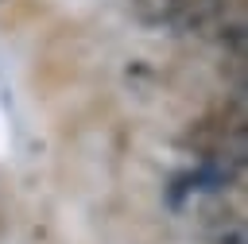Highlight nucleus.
I'll use <instances>...</instances> for the list:
<instances>
[{
	"instance_id": "nucleus-1",
	"label": "nucleus",
	"mask_w": 248,
	"mask_h": 244,
	"mask_svg": "<svg viewBox=\"0 0 248 244\" xmlns=\"http://www.w3.org/2000/svg\"><path fill=\"white\" fill-rule=\"evenodd\" d=\"M132 15L143 27H182V4L178 0H132Z\"/></svg>"
}]
</instances>
